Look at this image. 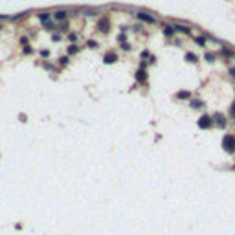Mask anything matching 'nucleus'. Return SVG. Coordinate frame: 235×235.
Instances as JSON below:
<instances>
[{"mask_svg":"<svg viewBox=\"0 0 235 235\" xmlns=\"http://www.w3.org/2000/svg\"><path fill=\"white\" fill-rule=\"evenodd\" d=\"M222 147H224L226 153H233L235 151V138L232 134H226L224 140H222Z\"/></svg>","mask_w":235,"mask_h":235,"instance_id":"obj_1","label":"nucleus"},{"mask_svg":"<svg viewBox=\"0 0 235 235\" xmlns=\"http://www.w3.org/2000/svg\"><path fill=\"white\" fill-rule=\"evenodd\" d=\"M198 127H200V129H208V127H211V118L202 116L200 119H198Z\"/></svg>","mask_w":235,"mask_h":235,"instance_id":"obj_2","label":"nucleus"},{"mask_svg":"<svg viewBox=\"0 0 235 235\" xmlns=\"http://www.w3.org/2000/svg\"><path fill=\"white\" fill-rule=\"evenodd\" d=\"M138 19L145 20V22H154V19H153L151 15H147V13H138Z\"/></svg>","mask_w":235,"mask_h":235,"instance_id":"obj_3","label":"nucleus"},{"mask_svg":"<svg viewBox=\"0 0 235 235\" xmlns=\"http://www.w3.org/2000/svg\"><path fill=\"white\" fill-rule=\"evenodd\" d=\"M66 15H68V13L61 9V11H57V13H55V19H57V20H64V19H66Z\"/></svg>","mask_w":235,"mask_h":235,"instance_id":"obj_4","label":"nucleus"},{"mask_svg":"<svg viewBox=\"0 0 235 235\" xmlns=\"http://www.w3.org/2000/svg\"><path fill=\"white\" fill-rule=\"evenodd\" d=\"M173 30H178V31H182V33H189V28H186V26H178V24H176Z\"/></svg>","mask_w":235,"mask_h":235,"instance_id":"obj_5","label":"nucleus"},{"mask_svg":"<svg viewBox=\"0 0 235 235\" xmlns=\"http://www.w3.org/2000/svg\"><path fill=\"white\" fill-rule=\"evenodd\" d=\"M114 61H116V55H114V53H107L105 62H114Z\"/></svg>","mask_w":235,"mask_h":235,"instance_id":"obj_6","label":"nucleus"},{"mask_svg":"<svg viewBox=\"0 0 235 235\" xmlns=\"http://www.w3.org/2000/svg\"><path fill=\"white\" fill-rule=\"evenodd\" d=\"M217 123H219L220 127H224V125H226V119H224V116H217Z\"/></svg>","mask_w":235,"mask_h":235,"instance_id":"obj_7","label":"nucleus"},{"mask_svg":"<svg viewBox=\"0 0 235 235\" xmlns=\"http://www.w3.org/2000/svg\"><path fill=\"white\" fill-rule=\"evenodd\" d=\"M39 17H40V20H42V22H48V19H50V13H40Z\"/></svg>","mask_w":235,"mask_h":235,"instance_id":"obj_8","label":"nucleus"},{"mask_svg":"<svg viewBox=\"0 0 235 235\" xmlns=\"http://www.w3.org/2000/svg\"><path fill=\"white\" fill-rule=\"evenodd\" d=\"M164 33H165L167 37H171V35H173V28H171V26H167V28L164 30Z\"/></svg>","mask_w":235,"mask_h":235,"instance_id":"obj_9","label":"nucleus"},{"mask_svg":"<svg viewBox=\"0 0 235 235\" xmlns=\"http://www.w3.org/2000/svg\"><path fill=\"white\" fill-rule=\"evenodd\" d=\"M186 59H187L189 62H195V61H196V57L193 55V53H187V55H186Z\"/></svg>","mask_w":235,"mask_h":235,"instance_id":"obj_10","label":"nucleus"},{"mask_svg":"<svg viewBox=\"0 0 235 235\" xmlns=\"http://www.w3.org/2000/svg\"><path fill=\"white\" fill-rule=\"evenodd\" d=\"M138 81H143V79H145V76H143V70H140V72H138Z\"/></svg>","mask_w":235,"mask_h":235,"instance_id":"obj_11","label":"nucleus"},{"mask_svg":"<svg viewBox=\"0 0 235 235\" xmlns=\"http://www.w3.org/2000/svg\"><path fill=\"white\" fill-rule=\"evenodd\" d=\"M191 105H193L195 108H200V107H202V103H200V101H191Z\"/></svg>","mask_w":235,"mask_h":235,"instance_id":"obj_12","label":"nucleus"},{"mask_svg":"<svg viewBox=\"0 0 235 235\" xmlns=\"http://www.w3.org/2000/svg\"><path fill=\"white\" fill-rule=\"evenodd\" d=\"M187 96H189L187 92H180V94H178V98H187Z\"/></svg>","mask_w":235,"mask_h":235,"instance_id":"obj_13","label":"nucleus"},{"mask_svg":"<svg viewBox=\"0 0 235 235\" xmlns=\"http://www.w3.org/2000/svg\"><path fill=\"white\" fill-rule=\"evenodd\" d=\"M0 30H2V28H0Z\"/></svg>","mask_w":235,"mask_h":235,"instance_id":"obj_14","label":"nucleus"}]
</instances>
